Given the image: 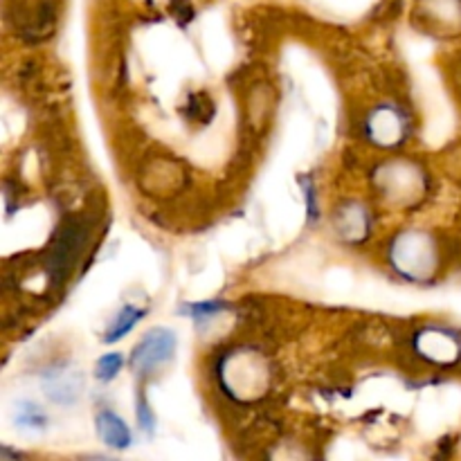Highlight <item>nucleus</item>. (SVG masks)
I'll return each instance as SVG.
<instances>
[{
    "label": "nucleus",
    "mask_w": 461,
    "mask_h": 461,
    "mask_svg": "<svg viewBox=\"0 0 461 461\" xmlns=\"http://www.w3.org/2000/svg\"><path fill=\"white\" fill-rule=\"evenodd\" d=\"M144 318V311L142 309H135V306L126 304L124 309L117 313V318L113 320L111 329L106 331V338H104V342H117L122 340V338L126 336V333H131L135 329V324L140 322V320Z\"/></svg>",
    "instance_id": "20e7f679"
},
{
    "label": "nucleus",
    "mask_w": 461,
    "mask_h": 461,
    "mask_svg": "<svg viewBox=\"0 0 461 461\" xmlns=\"http://www.w3.org/2000/svg\"><path fill=\"white\" fill-rule=\"evenodd\" d=\"M84 230L77 223L63 225V230L59 232L57 241H54L52 248V259H50V266H52V275L57 277H63L70 268L72 261L77 259V255L81 252V243H84Z\"/></svg>",
    "instance_id": "f03ea898"
},
{
    "label": "nucleus",
    "mask_w": 461,
    "mask_h": 461,
    "mask_svg": "<svg viewBox=\"0 0 461 461\" xmlns=\"http://www.w3.org/2000/svg\"><path fill=\"white\" fill-rule=\"evenodd\" d=\"M225 309L223 302H201V304L189 306V318H194L196 322H207V320L216 318L221 311Z\"/></svg>",
    "instance_id": "0eeeda50"
},
{
    "label": "nucleus",
    "mask_w": 461,
    "mask_h": 461,
    "mask_svg": "<svg viewBox=\"0 0 461 461\" xmlns=\"http://www.w3.org/2000/svg\"><path fill=\"white\" fill-rule=\"evenodd\" d=\"M16 423L25 430H43L48 426V417L43 410L34 403H21L16 412Z\"/></svg>",
    "instance_id": "39448f33"
},
{
    "label": "nucleus",
    "mask_w": 461,
    "mask_h": 461,
    "mask_svg": "<svg viewBox=\"0 0 461 461\" xmlns=\"http://www.w3.org/2000/svg\"><path fill=\"white\" fill-rule=\"evenodd\" d=\"M138 423L142 430L149 432V435L156 430V417H153V412L149 410V403L142 399V396L138 399Z\"/></svg>",
    "instance_id": "6e6552de"
},
{
    "label": "nucleus",
    "mask_w": 461,
    "mask_h": 461,
    "mask_svg": "<svg viewBox=\"0 0 461 461\" xmlns=\"http://www.w3.org/2000/svg\"><path fill=\"white\" fill-rule=\"evenodd\" d=\"M122 367H124V358H122L120 354H106L97 360L95 376H97L102 383H108L122 372Z\"/></svg>",
    "instance_id": "423d86ee"
},
{
    "label": "nucleus",
    "mask_w": 461,
    "mask_h": 461,
    "mask_svg": "<svg viewBox=\"0 0 461 461\" xmlns=\"http://www.w3.org/2000/svg\"><path fill=\"white\" fill-rule=\"evenodd\" d=\"M176 333L171 329H151L142 340L135 345L131 354V369L140 376L153 374L158 367L169 363L176 354Z\"/></svg>",
    "instance_id": "f257e3e1"
},
{
    "label": "nucleus",
    "mask_w": 461,
    "mask_h": 461,
    "mask_svg": "<svg viewBox=\"0 0 461 461\" xmlns=\"http://www.w3.org/2000/svg\"><path fill=\"white\" fill-rule=\"evenodd\" d=\"M97 432L108 448L126 450L131 446V430L115 412H102L97 417Z\"/></svg>",
    "instance_id": "7ed1b4c3"
}]
</instances>
